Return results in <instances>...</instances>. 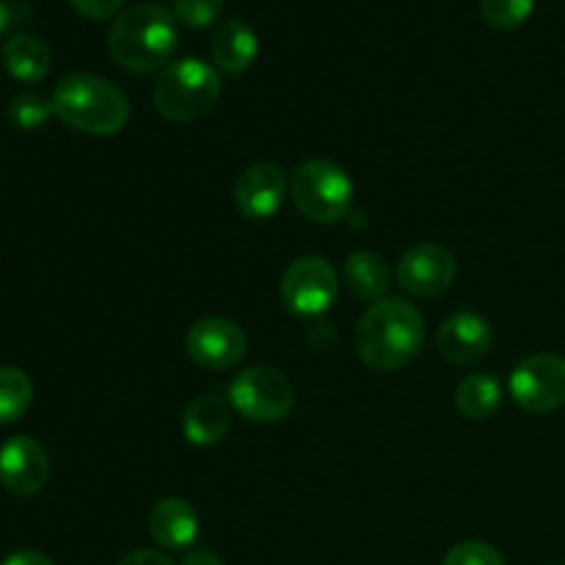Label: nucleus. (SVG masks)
Wrapping results in <instances>:
<instances>
[{"label": "nucleus", "mask_w": 565, "mask_h": 565, "mask_svg": "<svg viewBox=\"0 0 565 565\" xmlns=\"http://www.w3.org/2000/svg\"><path fill=\"white\" fill-rule=\"evenodd\" d=\"M11 22V6L6 0H0V33L6 31V25Z\"/></svg>", "instance_id": "nucleus-29"}, {"label": "nucleus", "mask_w": 565, "mask_h": 565, "mask_svg": "<svg viewBox=\"0 0 565 565\" xmlns=\"http://www.w3.org/2000/svg\"><path fill=\"white\" fill-rule=\"evenodd\" d=\"M392 270L381 254L356 252L345 259V285L362 301H381L390 290Z\"/></svg>", "instance_id": "nucleus-18"}, {"label": "nucleus", "mask_w": 565, "mask_h": 565, "mask_svg": "<svg viewBox=\"0 0 565 565\" xmlns=\"http://www.w3.org/2000/svg\"><path fill=\"white\" fill-rule=\"evenodd\" d=\"M337 290H340V281H337L334 268L329 259L315 257V254L298 257L281 276V301L298 318L323 315L337 301Z\"/></svg>", "instance_id": "nucleus-8"}, {"label": "nucleus", "mask_w": 565, "mask_h": 565, "mask_svg": "<svg viewBox=\"0 0 565 565\" xmlns=\"http://www.w3.org/2000/svg\"><path fill=\"white\" fill-rule=\"evenodd\" d=\"M456 279V257L439 243H419L397 263V285L417 298H434L450 290Z\"/></svg>", "instance_id": "nucleus-10"}, {"label": "nucleus", "mask_w": 565, "mask_h": 565, "mask_svg": "<svg viewBox=\"0 0 565 565\" xmlns=\"http://www.w3.org/2000/svg\"><path fill=\"white\" fill-rule=\"evenodd\" d=\"M287 196V177L279 163H254L237 177L235 207L248 221H268L279 213Z\"/></svg>", "instance_id": "nucleus-12"}, {"label": "nucleus", "mask_w": 565, "mask_h": 565, "mask_svg": "<svg viewBox=\"0 0 565 565\" xmlns=\"http://www.w3.org/2000/svg\"><path fill=\"white\" fill-rule=\"evenodd\" d=\"M561 565H565V563H561Z\"/></svg>", "instance_id": "nucleus-30"}, {"label": "nucleus", "mask_w": 565, "mask_h": 565, "mask_svg": "<svg viewBox=\"0 0 565 565\" xmlns=\"http://www.w3.org/2000/svg\"><path fill=\"white\" fill-rule=\"evenodd\" d=\"M53 114L86 136H114L130 119V103L116 83L92 72H72L53 88Z\"/></svg>", "instance_id": "nucleus-3"}, {"label": "nucleus", "mask_w": 565, "mask_h": 565, "mask_svg": "<svg viewBox=\"0 0 565 565\" xmlns=\"http://www.w3.org/2000/svg\"><path fill=\"white\" fill-rule=\"evenodd\" d=\"M292 202L312 224H337L353 207V182L331 160H307L290 177Z\"/></svg>", "instance_id": "nucleus-5"}, {"label": "nucleus", "mask_w": 565, "mask_h": 565, "mask_svg": "<svg viewBox=\"0 0 565 565\" xmlns=\"http://www.w3.org/2000/svg\"><path fill=\"white\" fill-rule=\"evenodd\" d=\"M232 425V406L218 395H202L185 408L182 434L191 445L213 447L226 439Z\"/></svg>", "instance_id": "nucleus-16"}, {"label": "nucleus", "mask_w": 565, "mask_h": 565, "mask_svg": "<svg viewBox=\"0 0 565 565\" xmlns=\"http://www.w3.org/2000/svg\"><path fill=\"white\" fill-rule=\"evenodd\" d=\"M53 116V103L44 99L42 94H20L9 103V121L17 130H36Z\"/></svg>", "instance_id": "nucleus-22"}, {"label": "nucleus", "mask_w": 565, "mask_h": 565, "mask_svg": "<svg viewBox=\"0 0 565 565\" xmlns=\"http://www.w3.org/2000/svg\"><path fill=\"white\" fill-rule=\"evenodd\" d=\"M436 342H439V351L447 362L472 367V364L483 362L491 353L494 329H491V323L483 315L456 312L441 323Z\"/></svg>", "instance_id": "nucleus-13"}, {"label": "nucleus", "mask_w": 565, "mask_h": 565, "mask_svg": "<svg viewBox=\"0 0 565 565\" xmlns=\"http://www.w3.org/2000/svg\"><path fill=\"white\" fill-rule=\"evenodd\" d=\"M246 331L230 318L210 315L196 320L185 337L188 356L204 370H230L246 356Z\"/></svg>", "instance_id": "nucleus-9"}, {"label": "nucleus", "mask_w": 565, "mask_h": 565, "mask_svg": "<svg viewBox=\"0 0 565 565\" xmlns=\"http://www.w3.org/2000/svg\"><path fill=\"white\" fill-rule=\"evenodd\" d=\"M210 53H213L215 66L224 75H243L254 64V58H257L259 39L248 22H221L213 33V42H210Z\"/></svg>", "instance_id": "nucleus-15"}, {"label": "nucleus", "mask_w": 565, "mask_h": 565, "mask_svg": "<svg viewBox=\"0 0 565 565\" xmlns=\"http://www.w3.org/2000/svg\"><path fill=\"white\" fill-rule=\"evenodd\" d=\"M33 401V384L28 373L11 364H0V425H9L28 412Z\"/></svg>", "instance_id": "nucleus-20"}, {"label": "nucleus", "mask_w": 565, "mask_h": 565, "mask_svg": "<svg viewBox=\"0 0 565 565\" xmlns=\"http://www.w3.org/2000/svg\"><path fill=\"white\" fill-rule=\"evenodd\" d=\"M508 390L527 414H550L565 406V356L535 353L513 367Z\"/></svg>", "instance_id": "nucleus-7"}, {"label": "nucleus", "mask_w": 565, "mask_h": 565, "mask_svg": "<svg viewBox=\"0 0 565 565\" xmlns=\"http://www.w3.org/2000/svg\"><path fill=\"white\" fill-rule=\"evenodd\" d=\"M149 535L163 550H188L199 539L196 508L180 497H166L149 513Z\"/></svg>", "instance_id": "nucleus-14"}, {"label": "nucleus", "mask_w": 565, "mask_h": 565, "mask_svg": "<svg viewBox=\"0 0 565 565\" xmlns=\"http://www.w3.org/2000/svg\"><path fill=\"white\" fill-rule=\"evenodd\" d=\"M180 565H224V563H221V557L213 555V552L193 550L191 555H185V561H182Z\"/></svg>", "instance_id": "nucleus-28"}, {"label": "nucleus", "mask_w": 565, "mask_h": 565, "mask_svg": "<svg viewBox=\"0 0 565 565\" xmlns=\"http://www.w3.org/2000/svg\"><path fill=\"white\" fill-rule=\"evenodd\" d=\"M53 55L47 42L36 33H14L3 44V66L11 77L22 83H39L50 72Z\"/></svg>", "instance_id": "nucleus-17"}, {"label": "nucleus", "mask_w": 565, "mask_h": 565, "mask_svg": "<svg viewBox=\"0 0 565 565\" xmlns=\"http://www.w3.org/2000/svg\"><path fill=\"white\" fill-rule=\"evenodd\" d=\"M70 3L88 20H105V17H114L125 6V0H70Z\"/></svg>", "instance_id": "nucleus-25"}, {"label": "nucleus", "mask_w": 565, "mask_h": 565, "mask_svg": "<svg viewBox=\"0 0 565 565\" xmlns=\"http://www.w3.org/2000/svg\"><path fill=\"white\" fill-rule=\"evenodd\" d=\"M296 390L290 379L274 367H248L232 381L230 406L252 423H279L292 412Z\"/></svg>", "instance_id": "nucleus-6"}, {"label": "nucleus", "mask_w": 565, "mask_h": 565, "mask_svg": "<svg viewBox=\"0 0 565 565\" xmlns=\"http://www.w3.org/2000/svg\"><path fill=\"white\" fill-rule=\"evenodd\" d=\"M502 384L489 373H475L458 384L456 408L467 419H489L500 408Z\"/></svg>", "instance_id": "nucleus-19"}, {"label": "nucleus", "mask_w": 565, "mask_h": 565, "mask_svg": "<svg viewBox=\"0 0 565 565\" xmlns=\"http://www.w3.org/2000/svg\"><path fill=\"white\" fill-rule=\"evenodd\" d=\"M224 11V0H174V20L185 28H210Z\"/></svg>", "instance_id": "nucleus-23"}, {"label": "nucleus", "mask_w": 565, "mask_h": 565, "mask_svg": "<svg viewBox=\"0 0 565 565\" xmlns=\"http://www.w3.org/2000/svg\"><path fill=\"white\" fill-rule=\"evenodd\" d=\"M50 478V458L31 436H11L0 447V486L17 497H33Z\"/></svg>", "instance_id": "nucleus-11"}, {"label": "nucleus", "mask_w": 565, "mask_h": 565, "mask_svg": "<svg viewBox=\"0 0 565 565\" xmlns=\"http://www.w3.org/2000/svg\"><path fill=\"white\" fill-rule=\"evenodd\" d=\"M180 33L171 11L158 3H138L121 11L108 31V53L132 75L166 70L174 55Z\"/></svg>", "instance_id": "nucleus-2"}, {"label": "nucleus", "mask_w": 565, "mask_h": 565, "mask_svg": "<svg viewBox=\"0 0 565 565\" xmlns=\"http://www.w3.org/2000/svg\"><path fill=\"white\" fill-rule=\"evenodd\" d=\"M0 565H55L50 561L47 555H42V552H33V550H22V552H14V555L6 557Z\"/></svg>", "instance_id": "nucleus-27"}, {"label": "nucleus", "mask_w": 565, "mask_h": 565, "mask_svg": "<svg viewBox=\"0 0 565 565\" xmlns=\"http://www.w3.org/2000/svg\"><path fill=\"white\" fill-rule=\"evenodd\" d=\"M116 565H174L163 552H154V550H136L130 555L121 557Z\"/></svg>", "instance_id": "nucleus-26"}, {"label": "nucleus", "mask_w": 565, "mask_h": 565, "mask_svg": "<svg viewBox=\"0 0 565 565\" xmlns=\"http://www.w3.org/2000/svg\"><path fill=\"white\" fill-rule=\"evenodd\" d=\"M535 0H480V14L494 31H516L530 20Z\"/></svg>", "instance_id": "nucleus-21"}, {"label": "nucleus", "mask_w": 565, "mask_h": 565, "mask_svg": "<svg viewBox=\"0 0 565 565\" xmlns=\"http://www.w3.org/2000/svg\"><path fill=\"white\" fill-rule=\"evenodd\" d=\"M221 77L215 66L199 58H182L166 66L152 88V103L163 119L185 125L196 121L218 103Z\"/></svg>", "instance_id": "nucleus-4"}, {"label": "nucleus", "mask_w": 565, "mask_h": 565, "mask_svg": "<svg viewBox=\"0 0 565 565\" xmlns=\"http://www.w3.org/2000/svg\"><path fill=\"white\" fill-rule=\"evenodd\" d=\"M441 565H505V557L486 541H463L447 552Z\"/></svg>", "instance_id": "nucleus-24"}, {"label": "nucleus", "mask_w": 565, "mask_h": 565, "mask_svg": "<svg viewBox=\"0 0 565 565\" xmlns=\"http://www.w3.org/2000/svg\"><path fill=\"white\" fill-rule=\"evenodd\" d=\"M425 340V320L406 298H381L356 326V353L367 367L397 370L417 359Z\"/></svg>", "instance_id": "nucleus-1"}]
</instances>
